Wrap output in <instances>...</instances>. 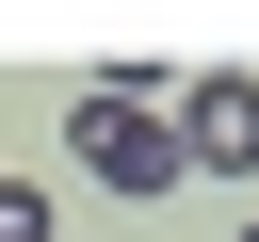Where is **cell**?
Returning <instances> with one entry per match:
<instances>
[{
	"label": "cell",
	"instance_id": "obj_1",
	"mask_svg": "<svg viewBox=\"0 0 259 242\" xmlns=\"http://www.w3.org/2000/svg\"><path fill=\"white\" fill-rule=\"evenodd\" d=\"M65 145H81L113 194H178V81H162V65L81 81V97H65Z\"/></svg>",
	"mask_w": 259,
	"mask_h": 242
},
{
	"label": "cell",
	"instance_id": "obj_2",
	"mask_svg": "<svg viewBox=\"0 0 259 242\" xmlns=\"http://www.w3.org/2000/svg\"><path fill=\"white\" fill-rule=\"evenodd\" d=\"M178 177H259V81H178Z\"/></svg>",
	"mask_w": 259,
	"mask_h": 242
},
{
	"label": "cell",
	"instance_id": "obj_3",
	"mask_svg": "<svg viewBox=\"0 0 259 242\" xmlns=\"http://www.w3.org/2000/svg\"><path fill=\"white\" fill-rule=\"evenodd\" d=\"M0 242H49V194H32L16 161H0Z\"/></svg>",
	"mask_w": 259,
	"mask_h": 242
},
{
	"label": "cell",
	"instance_id": "obj_4",
	"mask_svg": "<svg viewBox=\"0 0 259 242\" xmlns=\"http://www.w3.org/2000/svg\"><path fill=\"white\" fill-rule=\"evenodd\" d=\"M243 242H259V226H243Z\"/></svg>",
	"mask_w": 259,
	"mask_h": 242
}]
</instances>
